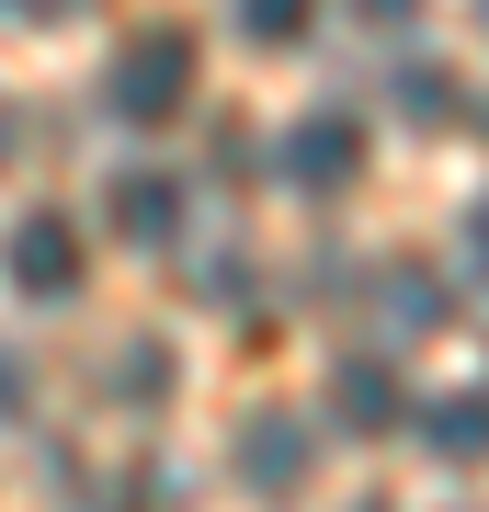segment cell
<instances>
[{
	"mask_svg": "<svg viewBox=\"0 0 489 512\" xmlns=\"http://www.w3.org/2000/svg\"><path fill=\"white\" fill-rule=\"evenodd\" d=\"M330 421H342V433H399L410 421V387H399V365H376V353H353V365H330Z\"/></svg>",
	"mask_w": 489,
	"mask_h": 512,
	"instance_id": "cell-4",
	"label": "cell"
},
{
	"mask_svg": "<svg viewBox=\"0 0 489 512\" xmlns=\"http://www.w3.org/2000/svg\"><path fill=\"white\" fill-rule=\"evenodd\" d=\"M308 23H319V0H239V35L251 46H308Z\"/></svg>",
	"mask_w": 489,
	"mask_h": 512,
	"instance_id": "cell-8",
	"label": "cell"
},
{
	"mask_svg": "<svg viewBox=\"0 0 489 512\" xmlns=\"http://www.w3.org/2000/svg\"><path fill=\"white\" fill-rule=\"evenodd\" d=\"M12 296H35V308H57V296H80V274H91V251H80V217H12Z\"/></svg>",
	"mask_w": 489,
	"mask_h": 512,
	"instance_id": "cell-2",
	"label": "cell"
},
{
	"mask_svg": "<svg viewBox=\"0 0 489 512\" xmlns=\"http://www.w3.org/2000/svg\"><path fill=\"white\" fill-rule=\"evenodd\" d=\"M126 387H137V410L160 399V387H171V342H137V353H126Z\"/></svg>",
	"mask_w": 489,
	"mask_h": 512,
	"instance_id": "cell-9",
	"label": "cell"
},
{
	"mask_svg": "<svg viewBox=\"0 0 489 512\" xmlns=\"http://www.w3.org/2000/svg\"><path fill=\"white\" fill-rule=\"evenodd\" d=\"M12 410H23V365L0 353V421H12Z\"/></svg>",
	"mask_w": 489,
	"mask_h": 512,
	"instance_id": "cell-11",
	"label": "cell"
},
{
	"mask_svg": "<svg viewBox=\"0 0 489 512\" xmlns=\"http://www.w3.org/2000/svg\"><path fill=\"white\" fill-rule=\"evenodd\" d=\"M353 171H364V126L353 114H308V126L285 137V183L296 194H342Z\"/></svg>",
	"mask_w": 489,
	"mask_h": 512,
	"instance_id": "cell-5",
	"label": "cell"
},
{
	"mask_svg": "<svg viewBox=\"0 0 489 512\" xmlns=\"http://www.w3.org/2000/svg\"><path fill=\"white\" fill-rule=\"evenodd\" d=\"M308 456H319V433L296 410H251V421H239V490H262V501L308 490Z\"/></svg>",
	"mask_w": 489,
	"mask_h": 512,
	"instance_id": "cell-3",
	"label": "cell"
},
{
	"mask_svg": "<svg viewBox=\"0 0 489 512\" xmlns=\"http://www.w3.org/2000/svg\"><path fill=\"white\" fill-rule=\"evenodd\" d=\"M103 103H114V126H171V114L194 103V35H171V23H148V35H137L126 57H114Z\"/></svg>",
	"mask_w": 489,
	"mask_h": 512,
	"instance_id": "cell-1",
	"label": "cell"
},
{
	"mask_svg": "<svg viewBox=\"0 0 489 512\" xmlns=\"http://www.w3.org/2000/svg\"><path fill=\"white\" fill-rule=\"evenodd\" d=\"M103 205H114V228H126L137 251H171V239H182V183H171V171H126Z\"/></svg>",
	"mask_w": 489,
	"mask_h": 512,
	"instance_id": "cell-6",
	"label": "cell"
},
{
	"mask_svg": "<svg viewBox=\"0 0 489 512\" xmlns=\"http://www.w3.org/2000/svg\"><path fill=\"white\" fill-rule=\"evenodd\" d=\"M35 12H91V0H35Z\"/></svg>",
	"mask_w": 489,
	"mask_h": 512,
	"instance_id": "cell-12",
	"label": "cell"
},
{
	"mask_svg": "<svg viewBox=\"0 0 489 512\" xmlns=\"http://www.w3.org/2000/svg\"><path fill=\"white\" fill-rule=\"evenodd\" d=\"M467 262L489 274V205H467Z\"/></svg>",
	"mask_w": 489,
	"mask_h": 512,
	"instance_id": "cell-10",
	"label": "cell"
},
{
	"mask_svg": "<svg viewBox=\"0 0 489 512\" xmlns=\"http://www.w3.org/2000/svg\"><path fill=\"white\" fill-rule=\"evenodd\" d=\"M421 444H433L444 467H478L489 456V387H444V399L421 410Z\"/></svg>",
	"mask_w": 489,
	"mask_h": 512,
	"instance_id": "cell-7",
	"label": "cell"
}]
</instances>
